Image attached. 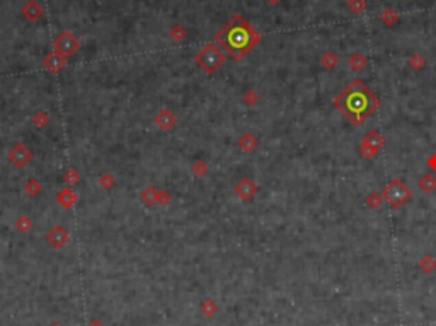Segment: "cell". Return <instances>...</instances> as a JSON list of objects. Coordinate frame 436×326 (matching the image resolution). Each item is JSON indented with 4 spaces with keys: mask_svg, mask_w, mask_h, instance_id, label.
Wrapping results in <instances>:
<instances>
[{
    "mask_svg": "<svg viewBox=\"0 0 436 326\" xmlns=\"http://www.w3.org/2000/svg\"><path fill=\"white\" fill-rule=\"evenodd\" d=\"M334 106L351 125L361 126L377 113L380 99L361 79H354L336 96Z\"/></svg>",
    "mask_w": 436,
    "mask_h": 326,
    "instance_id": "1",
    "label": "cell"
},
{
    "mask_svg": "<svg viewBox=\"0 0 436 326\" xmlns=\"http://www.w3.org/2000/svg\"><path fill=\"white\" fill-rule=\"evenodd\" d=\"M259 41H261V36L258 34V31L242 15H235L218 33V43L235 60H242Z\"/></svg>",
    "mask_w": 436,
    "mask_h": 326,
    "instance_id": "2",
    "label": "cell"
},
{
    "mask_svg": "<svg viewBox=\"0 0 436 326\" xmlns=\"http://www.w3.org/2000/svg\"><path fill=\"white\" fill-rule=\"evenodd\" d=\"M382 197L383 200L389 202L390 207L401 209L402 205H406L407 202L413 198V192H411V188L402 180H392L389 185L383 188Z\"/></svg>",
    "mask_w": 436,
    "mask_h": 326,
    "instance_id": "3",
    "label": "cell"
},
{
    "mask_svg": "<svg viewBox=\"0 0 436 326\" xmlns=\"http://www.w3.org/2000/svg\"><path fill=\"white\" fill-rule=\"evenodd\" d=\"M196 63H198L205 72L213 74L225 63V51H222L215 45H208L198 53Z\"/></svg>",
    "mask_w": 436,
    "mask_h": 326,
    "instance_id": "4",
    "label": "cell"
},
{
    "mask_svg": "<svg viewBox=\"0 0 436 326\" xmlns=\"http://www.w3.org/2000/svg\"><path fill=\"white\" fill-rule=\"evenodd\" d=\"M383 147H385V138L382 137V133L378 130H371L363 137L359 144V154L365 159H375Z\"/></svg>",
    "mask_w": 436,
    "mask_h": 326,
    "instance_id": "5",
    "label": "cell"
},
{
    "mask_svg": "<svg viewBox=\"0 0 436 326\" xmlns=\"http://www.w3.org/2000/svg\"><path fill=\"white\" fill-rule=\"evenodd\" d=\"M55 48H57V53L63 55V57H70L75 51L81 48V41L77 39V36H74L69 31L62 33L55 41Z\"/></svg>",
    "mask_w": 436,
    "mask_h": 326,
    "instance_id": "6",
    "label": "cell"
},
{
    "mask_svg": "<svg viewBox=\"0 0 436 326\" xmlns=\"http://www.w3.org/2000/svg\"><path fill=\"white\" fill-rule=\"evenodd\" d=\"M9 157H10V161L17 166V168H24V166H27V162L31 161V152H29V149H27L26 145L17 144V145L12 147Z\"/></svg>",
    "mask_w": 436,
    "mask_h": 326,
    "instance_id": "7",
    "label": "cell"
},
{
    "mask_svg": "<svg viewBox=\"0 0 436 326\" xmlns=\"http://www.w3.org/2000/svg\"><path fill=\"white\" fill-rule=\"evenodd\" d=\"M235 193H237L242 200L249 202V200H253V198L256 197V193H258V186L254 185L253 180L244 178V180L235 186Z\"/></svg>",
    "mask_w": 436,
    "mask_h": 326,
    "instance_id": "8",
    "label": "cell"
},
{
    "mask_svg": "<svg viewBox=\"0 0 436 326\" xmlns=\"http://www.w3.org/2000/svg\"><path fill=\"white\" fill-rule=\"evenodd\" d=\"M46 239L53 248H62V246H65L67 241H69V232H67V229L62 227V225H55V227L50 230Z\"/></svg>",
    "mask_w": 436,
    "mask_h": 326,
    "instance_id": "9",
    "label": "cell"
},
{
    "mask_svg": "<svg viewBox=\"0 0 436 326\" xmlns=\"http://www.w3.org/2000/svg\"><path fill=\"white\" fill-rule=\"evenodd\" d=\"M43 63H45V67L50 72H60L67 65V57H63L60 53H50Z\"/></svg>",
    "mask_w": 436,
    "mask_h": 326,
    "instance_id": "10",
    "label": "cell"
},
{
    "mask_svg": "<svg viewBox=\"0 0 436 326\" xmlns=\"http://www.w3.org/2000/svg\"><path fill=\"white\" fill-rule=\"evenodd\" d=\"M155 123H157V126H161L162 130H169L174 126L175 123V116L174 113H171L169 109H162L161 113L155 116Z\"/></svg>",
    "mask_w": 436,
    "mask_h": 326,
    "instance_id": "11",
    "label": "cell"
},
{
    "mask_svg": "<svg viewBox=\"0 0 436 326\" xmlns=\"http://www.w3.org/2000/svg\"><path fill=\"white\" fill-rule=\"evenodd\" d=\"M348 65H349V69L354 70V72H363V70L366 69V65H368V60H366L365 55L359 53V51H356V53H353L349 57Z\"/></svg>",
    "mask_w": 436,
    "mask_h": 326,
    "instance_id": "12",
    "label": "cell"
},
{
    "mask_svg": "<svg viewBox=\"0 0 436 326\" xmlns=\"http://www.w3.org/2000/svg\"><path fill=\"white\" fill-rule=\"evenodd\" d=\"M418 186L421 192H425L428 195L436 192V176L435 174H425L423 178H419Z\"/></svg>",
    "mask_w": 436,
    "mask_h": 326,
    "instance_id": "13",
    "label": "cell"
},
{
    "mask_svg": "<svg viewBox=\"0 0 436 326\" xmlns=\"http://www.w3.org/2000/svg\"><path fill=\"white\" fill-rule=\"evenodd\" d=\"M380 21H382L387 27L395 26V24H397V22H399V14H397V10L392 9V7H387V9L382 12V15H380Z\"/></svg>",
    "mask_w": 436,
    "mask_h": 326,
    "instance_id": "14",
    "label": "cell"
},
{
    "mask_svg": "<svg viewBox=\"0 0 436 326\" xmlns=\"http://www.w3.org/2000/svg\"><path fill=\"white\" fill-rule=\"evenodd\" d=\"M75 202H77V195H75L72 190H62L58 195V204L62 207H65V209H70L72 205H75Z\"/></svg>",
    "mask_w": 436,
    "mask_h": 326,
    "instance_id": "15",
    "label": "cell"
},
{
    "mask_svg": "<svg viewBox=\"0 0 436 326\" xmlns=\"http://www.w3.org/2000/svg\"><path fill=\"white\" fill-rule=\"evenodd\" d=\"M41 14H43V9L39 7L38 2H34V0L24 7V15H26L29 21H36V19H39V17H41Z\"/></svg>",
    "mask_w": 436,
    "mask_h": 326,
    "instance_id": "16",
    "label": "cell"
},
{
    "mask_svg": "<svg viewBox=\"0 0 436 326\" xmlns=\"http://www.w3.org/2000/svg\"><path fill=\"white\" fill-rule=\"evenodd\" d=\"M321 63H322L324 69L334 70L336 67H338V63H339V57L334 53V51H326V53L322 55V58H321Z\"/></svg>",
    "mask_w": 436,
    "mask_h": 326,
    "instance_id": "17",
    "label": "cell"
},
{
    "mask_svg": "<svg viewBox=\"0 0 436 326\" xmlns=\"http://www.w3.org/2000/svg\"><path fill=\"white\" fill-rule=\"evenodd\" d=\"M239 145L242 147L244 152H253L256 147H258V140L254 138V135L246 133V135H242V138H241V142H239Z\"/></svg>",
    "mask_w": 436,
    "mask_h": 326,
    "instance_id": "18",
    "label": "cell"
},
{
    "mask_svg": "<svg viewBox=\"0 0 436 326\" xmlns=\"http://www.w3.org/2000/svg\"><path fill=\"white\" fill-rule=\"evenodd\" d=\"M419 268L425 273H433L436 268V260L433 256H423L421 261H419Z\"/></svg>",
    "mask_w": 436,
    "mask_h": 326,
    "instance_id": "19",
    "label": "cell"
},
{
    "mask_svg": "<svg viewBox=\"0 0 436 326\" xmlns=\"http://www.w3.org/2000/svg\"><path fill=\"white\" fill-rule=\"evenodd\" d=\"M348 9L353 14H361L366 9V0H348Z\"/></svg>",
    "mask_w": 436,
    "mask_h": 326,
    "instance_id": "20",
    "label": "cell"
},
{
    "mask_svg": "<svg viewBox=\"0 0 436 326\" xmlns=\"http://www.w3.org/2000/svg\"><path fill=\"white\" fill-rule=\"evenodd\" d=\"M382 202H383V197L380 193H371V195H368V198H366V205L373 210H377L378 207L382 205Z\"/></svg>",
    "mask_w": 436,
    "mask_h": 326,
    "instance_id": "21",
    "label": "cell"
},
{
    "mask_svg": "<svg viewBox=\"0 0 436 326\" xmlns=\"http://www.w3.org/2000/svg\"><path fill=\"white\" fill-rule=\"evenodd\" d=\"M409 65H411V69H414V70H421L423 67L426 65V60H425V57H423V55L416 53V55H413V57L409 58Z\"/></svg>",
    "mask_w": 436,
    "mask_h": 326,
    "instance_id": "22",
    "label": "cell"
},
{
    "mask_svg": "<svg viewBox=\"0 0 436 326\" xmlns=\"http://www.w3.org/2000/svg\"><path fill=\"white\" fill-rule=\"evenodd\" d=\"M17 229L21 230V232H27V230H29V227H31V220H29V217H19V220H17Z\"/></svg>",
    "mask_w": 436,
    "mask_h": 326,
    "instance_id": "23",
    "label": "cell"
},
{
    "mask_svg": "<svg viewBox=\"0 0 436 326\" xmlns=\"http://www.w3.org/2000/svg\"><path fill=\"white\" fill-rule=\"evenodd\" d=\"M39 190H41V185H39V181H36V180H31L26 185V192L29 195H38Z\"/></svg>",
    "mask_w": 436,
    "mask_h": 326,
    "instance_id": "24",
    "label": "cell"
},
{
    "mask_svg": "<svg viewBox=\"0 0 436 326\" xmlns=\"http://www.w3.org/2000/svg\"><path fill=\"white\" fill-rule=\"evenodd\" d=\"M67 181H69V183H77L79 181V174L75 173V171H70L69 178H67Z\"/></svg>",
    "mask_w": 436,
    "mask_h": 326,
    "instance_id": "25",
    "label": "cell"
},
{
    "mask_svg": "<svg viewBox=\"0 0 436 326\" xmlns=\"http://www.w3.org/2000/svg\"><path fill=\"white\" fill-rule=\"evenodd\" d=\"M428 166H430L431 169L436 171V154H433V157H431L430 161H428Z\"/></svg>",
    "mask_w": 436,
    "mask_h": 326,
    "instance_id": "26",
    "label": "cell"
},
{
    "mask_svg": "<svg viewBox=\"0 0 436 326\" xmlns=\"http://www.w3.org/2000/svg\"><path fill=\"white\" fill-rule=\"evenodd\" d=\"M267 3H271V5H278L279 0H267Z\"/></svg>",
    "mask_w": 436,
    "mask_h": 326,
    "instance_id": "27",
    "label": "cell"
}]
</instances>
